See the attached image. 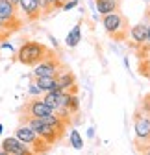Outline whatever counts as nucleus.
Instances as JSON below:
<instances>
[{
  "mask_svg": "<svg viewBox=\"0 0 150 155\" xmlns=\"http://www.w3.org/2000/svg\"><path fill=\"white\" fill-rule=\"evenodd\" d=\"M15 137L21 140V142H24V144L30 148L32 153H46V151H50V148H52V144H48L46 140H43L30 126H26V124H22V122H21V126L15 129Z\"/></svg>",
  "mask_w": 150,
  "mask_h": 155,
  "instance_id": "2",
  "label": "nucleus"
},
{
  "mask_svg": "<svg viewBox=\"0 0 150 155\" xmlns=\"http://www.w3.org/2000/svg\"><path fill=\"white\" fill-rule=\"evenodd\" d=\"M146 2H150V0H146Z\"/></svg>",
  "mask_w": 150,
  "mask_h": 155,
  "instance_id": "22",
  "label": "nucleus"
},
{
  "mask_svg": "<svg viewBox=\"0 0 150 155\" xmlns=\"http://www.w3.org/2000/svg\"><path fill=\"white\" fill-rule=\"evenodd\" d=\"M0 153H6V155H32L30 148L21 142L17 137H8L2 140V144H0Z\"/></svg>",
  "mask_w": 150,
  "mask_h": 155,
  "instance_id": "6",
  "label": "nucleus"
},
{
  "mask_svg": "<svg viewBox=\"0 0 150 155\" xmlns=\"http://www.w3.org/2000/svg\"><path fill=\"white\" fill-rule=\"evenodd\" d=\"M0 131H2V126H0Z\"/></svg>",
  "mask_w": 150,
  "mask_h": 155,
  "instance_id": "21",
  "label": "nucleus"
},
{
  "mask_svg": "<svg viewBox=\"0 0 150 155\" xmlns=\"http://www.w3.org/2000/svg\"><path fill=\"white\" fill-rule=\"evenodd\" d=\"M30 94H33V96H39V94H43V91H41L39 87L35 85V81H33V83L30 85Z\"/></svg>",
  "mask_w": 150,
  "mask_h": 155,
  "instance_id": "16",
  "label": "nucleus"
},
{
  "mask_svg": "<svg viewBox=\"0 0 150 155\" xmlns=\"http://www.w3.org/2000/svg\"><path fill=\"white\" fill-rule=\"evenodd\" d=\"M35 85L39 87L43 92H48V91H61L60 85H58V80L56 76H37L35 78Z\"/></svg>",
  "mask_w": 150,
  "mask_h": 155,
  "instance_id": "9",
  "label": "nucleus"
},
{
  "mask_svg": "<svg viewBox=\"0 0 150 155\" xmlns=\"http://www.w3.org/2000/svg\"><path fill=\"white\" fill-rule=\"evenodd\" d=\"M50 113H54L45 102H43V98H33V100H28L24 105H22V109H21V114H28V116H46V114H50Z\"/></svg>",
  "mask_w": 150,
  "mask_h": 155,
  "instance_id": "7",
  "label": "nucleus"
},
{
  "mask_svg": "<svg viewBox=\"0 0 150 155\" xmlns=\"http://www.w3.org/2000/svg\"><path fill=\"white\" fill-rule=\"evenodd\" d=\"M63 63L60 61V57L56 55L54 50H52L43 61L33 65V78H37V76H56V72H58V68Z\"/></svg>",
  "mask_w": 150,
  "mask_h": 155,
  "instance_id": "4",
  "label": "nucleus"
},
{
  "mask_svg": "<svg viewBox=\"0 0 150 155\" xmlns=\"http://www.w3.org/2000/svg\"><path fill=\"white\" fill-rule=\"evenodd\" d=\"M70 144H72L74 150H82V148H84V139H82V135H80L76 129L70 131Z\"/></svg>",
  "mask_w": 150,
  "mask_h": 155,
  "instance_id": "14",
  "label": "nucleus"
},
{
  "mask_svg": "<svg viewBox=\"0 0 150 155\" xmlns=\"http://www.w3.org/2000/svg\"><path fill=\"white\" fill-rule=\"evenodd\" d=\"M146 41H150V26H146Z\"/></svg>",
  "mask_w": 150,
  "mask_h": 155,
  "instance_id": "18",
  "label": "nucleus"
},
{
  "mask_svg": "<svg viewBox=\"0 0 150 155\" xmlns=\"http://www.w3.org/2000/svg\"><path fill=\"white\" fill-rule=\"evenodd\" d=\"M43 102L52 109V111H56L60 107V104H61V91H48V92H43Z\"/></svg>",
  "mask_w": 150,
  "mask_h": 155,
  "instance_id": "12",
  "label": "nucleus"
},
{
  "mask_svg": "<svg viewBox=\"0 0 150 155\" xmlns=\"http://www.w3.org/2000/svg\"><path fill=\"white\" fill-rule=\"evenodd\" d=\"M102 26L109 37H113V41H124L126 31L130 30L126 18L121 15V11H111V13L102 15Z\"/></svg>",
  "mask_w": 150,
  "mask_h": 155,
  "instance_id": "3",
  "label": "nucleus"
},
{
  "mask_svg": "<svg viewBox=\"0 0 150 155\" xmlns=\"http://www.w3.org/2000/svg\"><path fill=\"white\" fill-rule=\"evenodd\" d=\"M80 41H82V26H80V24H76V26L70 30V33L67 35L65 43H67L70 48H74L76 45H80Z\"/></svg>",
  "mask_w": 150,
  "mask_h": 155,
  "instance_id": "13",
  "label": "nucleus"
},
{
  "mask_svg": "<svg viewBox=\"0 0 150 155\" xmlns=\"http://www.w3.org/2000/svg\"><path fill=\"white\" fill-rule=\"evenodd\" d=\"M50 52L52 50L48 46L41 45L39 41H26L17 52V61L21 65H26V67H33L39 61H43Z\"/></svg>",
  "mask_w": 150,
  "mask_h": 155,
  "instance_id": "1",
  "label": "nucleus"
},
{
  "mask_svg": "<svg viewBox=\"0 0 150 155\" xmlns=\"http://www.w3.org/2000/svg\"><path fill=\"white\" fill-rule=\"evenodd\" d=\"M78 6V0H67V2H63V6H61V9H72V8H76Z\"/></svg>",
  "mask_w": 150,
  "mask_h": 155,
  "instance_id": "15",
  "label": "nucleus"
},
{
  "mask_svg": "<svg viewBox=\"0 0 150 155\" xmlns=\"http://www.w3.org/2000/svg\"><path fill=\"white\" fill-rule=\"evenodd\" d=\"M95 6H97V11L100 15H106L111 11H119L121 0H95Z\"/></svg>",
  "mask_w": 150,
  "mask_h": 155,
  "instance_id": "11",
  "label": "nucleus"
},
{
  "mask_svg": "<svg viewBox=\"0 0 150 155\" xmlns=\"http://www.w3.org/2000/svg\"><path fill=\"white\" fill-rule=\"evenodd\" d=\"M130 35H132V41L135 46H141L146 43V24H135L130 28Z\"/></svg>",
  "mask_w": 150,
  "mask_h": 155,
  "instance_id": "10",
  "label": "nucleus"
},
{
  "mask_svg": "<svg viewBox=\"0 0 150 155\" xmlns=\"http://www.w3.org/2000/svg\"><path fill=\"white\" fill-rule=\"evenodd\" d=\"M0 41H2V39H0Z\"/></svg>",
  "mask_w": 150,
  "mask_h": 155,
  "instance_id": "23",
  "label": "nucleus"
},
{
  "mask_svg": "<svg viewBox=\"0 0 150 155\" xmlns=\"http://www.w3.org/2000/svg\"><path fill=\"white\" fill-rule=\"evenodd\" d=\"M11 4H15V6H19V0H9Z\"/></svg>",
  "mask_w": 150,
  "mask_h": 155,
  "instance_id": "19",
  "label": "nucleus"
},
{
  "mask_svg": "<svg viewBox=\"0 0 150 155\" xmlns=\"http://www.w3.org/2000/svg\"><path fill=\"white\" fill-rule=\"evenodd\" d=\"M146 65H148V68H150V59H146Z\"/></svg>",
  "mask_w": 150,
  "mask_h": 155,
  "instance_id": "20",
  "label": "nucleus"
},
{
  "mask_svg": "<svg viewBox=\"0 0 150 155\" xmlns=\"http://www.w3.org/2000/svg\"><path fill=\"white\" fill-rule=\"evenodd\" d=\"M56 80H58V85L61 91H67V92H74L78 94V85H76V76L72 74V70L67 67V65H61L56 72Z\"/></svg>",
  "mask_w": 150,
  "mask_h": 155,
  "instance_id": "5",
  "label": "nucleus"
},
{
  "mask_svg": "<svg viewBox=\"0 0 150 155\" xmlns=\"http://www.w3.org/2000/svg\"><path fill=\"white\" fill-rule=\"evenodd\" d=\"M17 8H21V11L26 17V21H39L43 17V11H41L39 4H37L35 0H19Z\"/></svg>",
  "mask_w": 150,
  "mask_h": 155,
  "instance_id": "8",
  "label": "nucleus"
},
{
  "mask_svg": "<svg viewBox=\"0 0 150 155\" xmlns=\"http://www.w3.org/2000/svg\"><path fill=\"white\" fill-rule=\"evenodd\" d=\"M63 2H67V0H56V4H58V9H61V6H63Z\"/></svg>",
  "mask_w": 150,
  "mask_h": 155,
  "instance_id": "17",
  "label": "nucleus"
}]
</instances>
